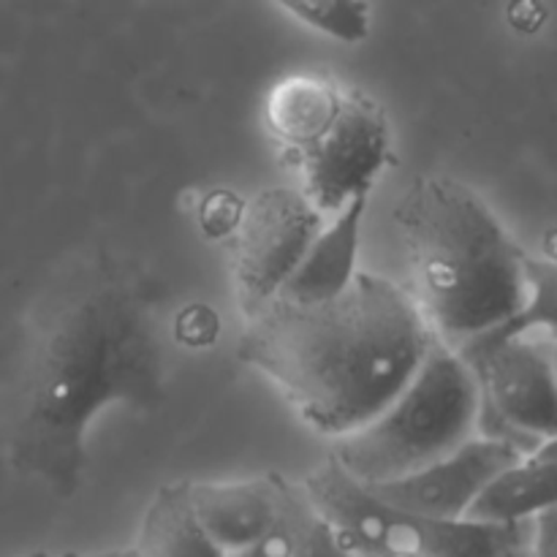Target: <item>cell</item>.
Wrapping results in <instances>:
<instances>
[{"label": "cell", "mask_w": 557, "mask_h": 557, "mask_svg": "<svg viewBox=\"0 0 557 557\" xmlns=\"http://www.w3.org/2000/svg\"><path fill=\"white\" fill-rule=\"evenodd\" d=\"M163 397L166 357L152 299L123 272H90L33 330L11 400V466L71 498L85 473L92 419L114 403L150 411Z\"/></svg>", "instance_id": "cell-1"}, {"label": "cell", "mask_w": 557, "mask_h": 557, "mask_svg": "<svg viewBox=\"0 0 557 557\" xmlns=\"http://www.w3.org/2000/svg\"><path fill=\"white\" fill-rule=\"evenodd\" d=\"M435 343L406 288L357 272L321 302L272 299L245 319L237 357L261 370L305 424L341 441L406 389Z\"/></svg>", "instance_id": "cell-2"}, {"label": "cell", "mask_w": 557, "mask_h": 557, "mask_svg": "<svg viewBox=\"0 0 557 557\" xmlns=\"http://www.w3.org/2000/svg\"><path fill=\"white\" fill-rule=\"evenodd\" d=\"M411 299L441 346L462 348L515 319L533 294V259L493 207L455 177L424 174L395 207Z\"/></svg>", "instance_id": "cell-3"}, {"label": "cell", "mask_w": 557, "mask_h": 557, "mask_svg": "<svg viewBox=\"0 0 557 557\" xmlns=\"http://www.w3.org/2000/svg\"><path fill=\"white\" fill-rule=\"evenodd\" d=\"M479 395L468 364L435 343L406 389L364 428L335 441L337 466L362 487L406 479L476 435Z\"/></svg>", "instance_id": "cell-4"}, {"label": "cell", "mask_w": 557, "mask_h": 557, "mask_svg": "<svg viewBox=\"0 0 557 557\" xmlns=\"http://www.w3.org/2000/svg\"><path fill=\"white\" fill-rule=\"evenodd\" d=\"M476 384V435L522 457L557 435L555 337L525 335L457 348Z\"/></svg>", "instance_id": "cell-5"}, {"label": "cell", "mask_w": 557, "mask_h": 557, "mask_svg": "<svg viewBox=\"0 0 557 557\" xmlns=\"http://www.w3.org/2000/svg\"><path fill=\"white\" fill-rule=\"evenodd\" d=\"M324 223L299 188H267L243 207L232 228V275L245 319L281 294Z\"/></svg>", "instance_id": "cell-6"}, {"label": "cell", "mask_w": 557, "mask_h": 557, "mask_svg": "<svg viewBox=\"0 0 557 557\" xmlns=\"http://www.w3.org/2000/svg\"><path fill=\"white\" fill-rule=\"evenodd\" d=\"M392 156L386 109L370 92L346 87L341 112L330 128L299 156L292 158L302 172V194L324 221L351 201L368 199L370 188Z\"/></svg>", "instance_id": "cell-7"}, {"label": "cell", "mask_w": 557, "mask_h": 557, "mask_svg": "<svg viewBox=\"0 0 557 557\" xmlns=\"http://www.w3.org/2000/svg\"><path fill=\"white\" fill-rule=\"evenodd\" d=\"M299 484L321 520L332 528L337 542L351 557L403 553L428 557L433 549L441 520H422L392 509L368 487L354 482L337 466L335 457H326L319 468L299 479Z\"/></svg>", "instance_id": "cell-8"}, {"label": "cell", "mask_w": 557, "mask_h": 557, "mask_svg": "<svg viewBox=\"0 0 557 557\" xmlns=\"http://www.w3.org/2000/svg\"><path fill=\"white\" fill-rule=\"evenodd\" d=\"M520 457V451L500 441L473 435L468 444H462L444 460L406 479L368 490L403 515L441 522L462 520L476 495Z\"/></svg>", "instance_id": "cell-9"}, {"label": "cell", "mask_w": 557, "mask_h": 557, "mask_svg": "<svg viewBox=\"0 0 557 557\" xmlns=\"http://www.w3.org/2000/svg\"><path fill=\"white\" fill-rule=\"evenodd\" d=\"M283 473L239 482H188V500L207 536L226 555H237L264 536L281 504Z\"/></svg>", "instance_id": "cell-10"}, {"label": "cell", "mask_w": 557, "mask_h": 557, "mask_svg": "<svg viewBox=\"0 0 557 557\" xmlns=\"http://www.w3.org/2000/svg\"><path fill=\"white\" fill-rule=\"evenodd\" d=\"M557 441H547L515 466L500 471L468 506V522L482 525H517L555 511Z\"/></svg>", "instance_id": "cell-11"}, {"label": "cell", "mask_w": 557, "mask_h": 557, "mask_svg": "<svg viewBox=\"0 0 557 557\" xmlns=\"http://www.w3.org/2000/svg\"><path fill=\"white\" fill-rule=\"evenodd\" d=\"M343 96L346 85L324 74H294L272 85L264 101V123L288 161L330 128Z\"/></svg>", "instance_id": "cell-12"}, {"label": "cell", "mask_w": 557, "mask_h": 557, "mask_svg": "<svg viewBox=\"0 0 557 557\" xmlns=\"http://www.w3.org/2000/svg\"><path fill=\"white\" fill-rule=\"evenodd\" d=\"M368 210V199H357L324 223L315 243L310 245L302 264L294 270L275 299L286 302H321L337 297L357 275L359 232Z\"/></svg>", "instance_id": "cell-13"}, {"label": "cell", "mask_w": 557, "mask_h": 557, "mask_svg": "<svg viewBox=\"0 0 557 557\" xmlns=\"http://www.w3.org/2000/svg\"><path fill=\"white\" fill-rule=\"evenodd\" d=\"M228 557H351L305 495L299 479L281 476V504L259 542Z\"/></svg>", "instance_id": "cell-14"}, {"label": "cell", "mask_w": 557, "mask_h": 557, "mask_svg": "<svg viewBox=\"0 0 557 557\" xmlns=\"http://www.w3.org/2000/svg\"><path fill=\"white\" fill-rule=\"evenodd\" d=\"M139 557H228L207 536L188 500V482L166 484L141 517Z\"/></svg>", "instance_id": "cell-15"}, {"label": "cell", "mask_w": 557, "mask_h": 557, "mask_svg": "<svg viewBox=\"0 0 557 557\" xmlns=\"http://www.w3.org/2000/svg\"><path fill=\"white\" fill-rule=\"evenodd\" d=\"M283 11L297 16L302 25L324 33L343 44H359L370 33V3H315V0H299V3H277Z\"/></svg>", "instance_id": "cell-16"}, {"label": "cell", "mask_w": 557, "mask_h": 557, "mask_svg": "<svg viewBox=\"0 0 557 557\" xmlns=\"http://www.w3.org/2000/svg\"><path fill=\"white\" fill-rule=\"evenodd\" d=\"M536 557H555V511H544L539 517Z\"/></svg>", "instance_id": "cell-17"}, {"label": "cell", "mask_w": 557, "mask_h": 557, "mask_svg": "<svg viewBox=\"0 0 557 557\" xmlns=\"http://www.w3.org/2000/svg\"><path fill=\"white\" fill-rule=\"evenodd\" d=\"M44 557H139L134 547L128 549H109V553H60V555H44Z\"/></svg>", "instance_id": "cell-18"}, {"label": "cell", "mask_w": 557, "mask_h": 557, "mask_svg": "<svg viewBox=\"0 0 557 557\" xmlns=\"http://www.w3.org/2000/svg\"><path fill=\"white\" fill-rule=\"evenodd\" d=\"M536 531H539V528H536ZM504 557H536V539H533L531 544H522V547L511 549V553L504 555Z\"/></svg>", "instance_id": "cell-19"}, {"label": "cell", "mask_w": 557, "mask_h": 557, "mask_svg": "<svg viewBox=\"0 0 557 557\" xmlns=\"http://www.w3.org/2000/svg\"><path fill=\"white\" fill-rule=\"evenodd\" d=\"M386 557H419V555H408V553H403V555H386Z\"/></svg>", "instance_id": "cell-20"}, {"label": "cell", "mask_w": 557, "mask_h": 557, "mask_svg": "<svg viewBox=\"0 0 557 557\" xmlns=\"http://www.w3.org/2000/svg\"><path fill=\"white\" fill-rule=\"evenodd\" d=\"M47 553H36V555H27V557H44Z\"/></svg>", "instance_id": "cell-21"}]
</instances>
